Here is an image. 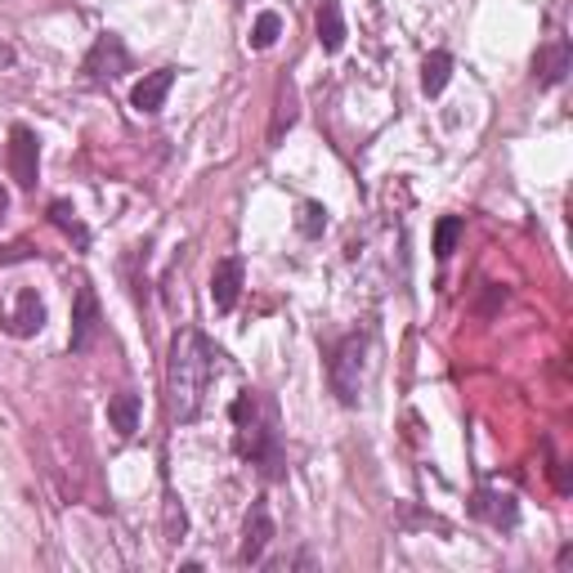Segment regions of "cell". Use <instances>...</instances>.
Returning a JSON list of instances; mask_svg holds the SVG:
<instances>
[{"label": "cell", "instance_id": "obj_13", "mask_svg": "<svg viewBox=\"0 0 573 573\" xmlns=\"http://www.w3.org/2000/svg\"><path fill=\"white\" fill-rule=\"evenodd\" d=\"M345 14H340V0H323L318 6V46L327 55H340L345 50Z\"/></svg>", "mask_w": 573, "mask_h": 573}, {"label": "cell", "instance_id": "obj_21", "mask_svg": "<svg viewBox=\"0 0 573 573\" xmlns=\"http://www.w3.org/2000/svg\"><path fill=\"white\" fill-rule=\"evenodd\" d=\"M32 243H10V247H0V265H19V260H32Z\"/></svg>", "mask_w": 573, "mask_h": 573}, {"label": "cell", "instance_id": "obj_9", "mask_svg": "<svg viewBox=\"0 0 573 573\" xmlns=\"http://www.w3.org/2000/svg\"><path fill=\"white\" fill-rule=\"evenodd\" d=\"M0 327H6L10 336H19V340H28V336H37L41 327H46V300L32 292V287H23L19 296H14V309L0 318Z\"/></svg>", "mask_w": 573, "mask_h": 573}, {"label": "cell", "instance_id": "obj_14", "mask_svg": "<svg viewBox=\"0 0 573 573\" xmlns=\"http://www.w3.org/2000/svg\"><path fill=\"white\" fill-rule=\"evenodd\" d=\"M139 413H144V404H139L135 391H121V395L108 399V422H112V431H117L121 439H130V435L139 431Z\"/></svg>", "mask_w": 573, "mask_h": 573}, {"label": "cell", "instance_id": "obj_1", "mask_svg": "<svg viewBox=\"0 0 573 573\" xmlns=\"http://www.w3.org/2000/svg\"><path fill=\"white\" fill-rule=\"evenodd\" d=\"M220 367V349L194 332L184 327L175 340H170V358H166V399H170V417L175 422H198L202 417V399H207V386Z\"/></svg>", "mask_w": 573, "mask_h": 573}, {"label": "cell", "instance_id": "obj_22", "mask_svg": "<svg viewBox=\"0 0 573 573\" xmlns=\"http://www.w3.org/2000/svg\"><path fill=\"white\" fill-rule=\"evenodd\" d=\"M14 63V50L10 46H0V68H10Z\"/></svg>", "mask_w": 573, "mask_h": 573}, {"label": "cell", "instance_id": "obj_18", "mask_svg": "<svg viewBox=\"0 0 573 573\" xmlns=\"http://www.w3.org/2000/svg\"><path fill=\"white\" fill-rule=\"evenodd\" d=\"M296 229H300V238H323V229H327V207L323 202H300L296 207Z\"/></svg>", "mask_w": 573, "mask_h": 573}, {"label": "cell", "instance_id": "obj_12", "mask_svg": "<svg viewBox=\"0 0 573 573\" xmlns=\"http://www.w3.org/2000/svg\"><path fill=\"white\" fill-rule=\"evenodd\" d=\"M537 86L542 90H555L564 77H569V68H573V50H569V41H551L542 55H537Z\"/></svg>", "mask_w": 573, "mask_h": 573}, {"label": "cell", "instance_id": "obj_7", "mask_svg": "<svg viewBox=\"0 0 573 573\" xmlns=\"http://www.w3.org/2000/svg\"><path fill=\"white\" fill-rule=\"evenodd\" d=\"M274 542V515H269V502L256 497L251 511H247V524H243V551H238V564H260L265 551Z\"/></svg>", "mask_w": 573, "mask_h": 573}, {"label": "cell", "instance_id": "obj_10", "mask_svg": "<svg viewBox=\"0 0 573 573\" xmlns=\"http://www.w3.org/2000/svg\"><path fill=\"white\" fill-rule=\"evenodd\" d=\"M243 278H247L243 256H225V260L216 265V274H211V305H216L220 314H234V305H238V296H243Z\"/></svg>", "mask_w": 573, "mask_h": 573}, {"label": "cell", "instance_id": "obj_8", "mask_svg": "<svg viewBox=\"0 0 573 573\" xmlns=\"http://www.w3.org/2000/svg\"><path fill=\"white\" fill-rule=\"evenodd\" d=\"M471 515L484 520V524H493V528H502V533H511V528L520 524V502H515L511 493L480 488V493L471 497Z\"/></svg>", "mask_w": 573, "mask_h": 573}, {"label": "cell", "instance_id": "obj_2", "mask_svg": "<svg viewBox=\"0 0 573 573\" xmlns=\"http://www.w3.org/2000/svg\"><path fill=\"white\" fill-rule=\"evenodd\" d=\"M229 422H234V453L247 457L251 466H260L269 480H283L287 457H283V435H278L274 404H265L256 391H243L229 404Z\"/></svg>", "mask_w": 573, "mask_h": 573}, {"label": "cell", "instance_id": "obj_11", "mask_svg": "<svg viewBox=\"0 0 573 573\" xmlns=\"http://www.w3.org/2000/svg\"><path fill=\"white\" fill-rule=\"evenodd\" d=\"M170 86H175V68H157V72H144V81H139V86L130 90V103H135V112H144V117L161 112V103H166Z\"/></svg>", "mask_w": 573, "mask_h": 573}, {"label": "cell", "instance_id": "obj_6", "mask_svg": "<svg viewBox=\"0 0 573 573\" xmlns=\"http://www.w3.org/2000/svg\"><path fill=\"white\" fill-rule=\"evenodd\" d=\"M37 170H41V139L32 126H14L10 130V175L19 188H37Z\"/></svg>", "mask_w": 573, "mask_h": 573}, {"label": "cell", "instance_id": "obj_4", "mask_svg": "<svg viewBox=\"0 0 573 573\" xmlns=\"http://www.w3.org/2000/svg\"><path fill=\"white\" fill-rule=\"evenodd\" d=\"M81 72H86L90 81H117V77H126V72H130V50H126V41L112 37V32H103V37L90 46Z\"/></svg>", "mask_w": 573, "mask_h": 573}, {"label": "cell", "instance_id": "obj_3", "mask_svg": "<svg viewBox=\"0 0 573 573\" xmlns=\"http://www.w3.org/2000/svg\"><path fill=\"white\" fill-rule=\"evenodd\" d=\"M327 381H332V395L354 408L363 399V381H367V336L349 332L345 340H336L332 358H327Z\"/></svg>", "mask_w": 573, "mask_h": 573}, {"label": "cell", "instance_id": "obj_19", "mask_svg": "<svg viewBox=\"0 0 573 573\" xmlns=\"http://www.w3.org/2000/svg\"><path fill=\"white\" fill-rule=\"evenodd\" d=\"M278 37H283V19H278L274 10H265V14L256 19V28H251V50H269Z\"/></svg>", "mask_w": 573, "mask_h": 573}, {"label": "cell", "instance_id": "obj_15", "mask_svg": "<svg viewBox=\"0 0 573 573\" xmlns=\"http://www.w3.org/2000/svg\"><path fill=\"white\" fill-rule=\"evenodd\" d=\"M50 225H55L59 234H68V238L77 243V251H86V247H90V229L81 225V216H77V207H72V202L55 198V202H50Z\"/></svg>", "mask_w": 573, "mask_h": 573}, {"label": "cell", "instance_id": "obj_17", "mask_svg": "<svg viewBox=\"0 0 573 573\" xmlns=\"http://www.w3.org/2000/svg\"><path fill=\"white\" fill-rule=\"evenodd\" d=\"M462 234H466V220H462V216H444V220L435 225V256H439V260H448V256L457 251Z\"/></svg>", "mask_w": 573, "mask_h": 573}, {"label": "cell", "instance_id": "obj_20", "mask_svg": "<svg viewBox=\"0 0 573 573\" xmlns=\"http://www.w3.org/2000/svg\"><path fill=\"white\" fill-rule=\"evenodd\" d=\"M292 126H296V95H292V90L283 86V90H278V112H274V126H269V139L278 144V139H283V130H292Z\"/></svg>", "mask_w": 573, "mask_h": 573}, {"label": "cell", "instance_id": "obj_16", "mask_svg": "<svg viewBox=\"0 0 573 573\" xmlns=\"http://www.w3.org/2000/svg\"><path fill=\"white\" fill-rule=\"evenodd\" d=\"M448 81H453V55H448V50L426 55V63H422V90L435 99V95L448 90Z\"/></svg>", "mask_w": 573, "mask_h": 573}, {"label": "cell", "instance_id": "obj_5", "mask_svg": "<svg viewBox=\"0 0 573 573\" xmlns=\"http://www.w3.org/2000/svg\"><path fill=\"white\" fill-rule=\"evenodd\" d=\"M99 327H103V314H99V296L90 283L77 287V300H72V336H68V349L72 354H86L95 340H99Z\"/></svg>", "mask_w": 573, "mask_h": 573}, {"label": "cell", "instance_id": "obj_23", "mask_svg": "<svg viewBox=\"0 0 573 573\" xmlns=\"http://www.w3.org/2000/svg\"><path fill=\"white\" fill-rule=\"evenodd\" d=\"M6 211H10V194H6V188H0V220H6Z\"/></svg>", "mask_w": 573, "mask_h": 573}]
</instances>
